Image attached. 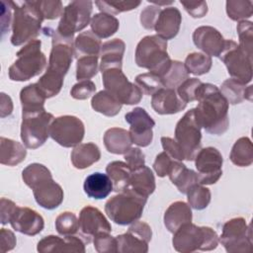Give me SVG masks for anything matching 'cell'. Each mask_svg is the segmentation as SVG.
I'll return each mask as SVG.
<instances>
[{"label": "cell", "mask_w": 253, "mask_h": 253, "mask_svg": "<svg viewBox=\"0 0 253 253\" xmlns=\"http://www.w3.org/2000/svg\"><path fill=\"white\" fill-rule=\"evenodd\" d=\"M199 102L195 110V117L201 127L211 134H222L229 126L228 102L220 93L217 86L202 83L196 92Z\"/></svg>", "instance_id": "6da1fadb"}, {"label": "cell", "mask_w": 253, "mask_h": 253, "mask_svg": "<svg viewBox=\"0 0 253 253\" xmlns=\"http://www.w3.org/2000/svg\"><path fill=\"white\" fill-rule=\"evenodd\" d=\"M11 43L15 46L35 40L41 33L44 20L37 1L14 2Z\"/></svg>", "instance_id": "7a4b0ae2"}, {"label": "cell", "mask_w": 253, "mask_h": 253, "mask_svg": "<svg viewBox=\"0 0 253 253\" xmlns=\"http://www.w3.org/2000/svg\"><path fill=\"white\" fill-rule=\"evenodd\" d=\"M172 244L176 251L182 253L211 251L217 247L218 235L211 227L198 226L191 221L184 223L173 233Z\"/></svg>", "instance_id": "3957f363"}, {"label": "cell", "mask_w": 253, "mask_h": 253, "mask_svg": "<svg viewBox=\"0 0 253 253\" xmlns=\"http://www.w3.org/2000/svg\"><path fill=\"white\" fill-rule=\"evenodd\" d=\"M146 202V197L126 188L106 202L105 212L117 224H130L141 217Z\"/></svg>", "instance_id": "277c9868"}, {"label": "cell", "mask_w": 253, "mask_h": 253, "mask_svg": "<svg viewBox=\"0 0 253 253\" xmlns=\"http://www.w3.org/2000/svg\"><path fill=\"white\" fill-rule=\"evenodd\" d=\"M172 59L167 52V41L157 35L142 38L135 48V63L161 77L169 68Z\"/></svg>", "instance_id": "5b68a950"}, {"label": "cell", "mask_w": 253, "mask_h": 253, "mask_svg": "<svg viewBox=\"0 0 253 253\" xmlns=\"http://www.w3.org/2000/svg\"><path fill=\"white\" fill-rule=\"evenodd\" d=\"M42 42L32 40L18 52L17 59L8 70L9 78L13 81H27L40 75L46 67V57L41 49Z\"/></svg>", "instance_id": "8992f818"}, {"label": "cell", "mask_w": 253, "mask_h": 253, "mask_svg": "<svg viewBox=\"0 0 253 253\" xmlns=\"http://www.w3.org/2000/svg\"><path fill=\"white\" fill-rule=\"evenodd\" d=\"M92 9V1H71L63 9L55 33L63 39L74 40V34L83 30L91 22Z\"/></svg>", "instance_id": "52a82bcc"}, {"label": "cell", "mask_w": 253, "mask_h": 253, "mask_svg": "<svg viewBox=\"0 0 253 253\" xmlns=\"http://www.w3.org/2000/svg\"><path fill=\"white\" fill-rule=\"evenodd\" d=\"M101 72L105 90L121 104L134 105L140 102L142 92L135 83L128 81L121 67H110Z\"/></svg>", "instance_id": "ba28073f"}, {"label": "cell", "mask_w": 253, "mask_h": 253, "mask_svg": "<svg viewBox=\"0 0 253 253\" xmlns=\"http://www.w3.org/2000/svg\"><path fill=\"white\" fill-rule=\"evenodd\" d=\"M218 241H220L228 253H251V224H247L243 217H234L227 220L222 226Z\"/></svg>", "instance_id": "9c48e42d"}, {"label": "cell", "mask_w": 253, "mask_h": 253, "mask_svg": "<svg viewBox=\"0 0 253 253\" xmlns=\"http://www.w3.org/2000/svg\"><path fill=\"white\" fill-rule=\"evenodd\" d=\"M201 128L196 120L194 109L187 111L178 121L175 127L174 139L181 147L185 160H194L201 149Z\"/></svg>", "instance_id": "30bf717a"}, {"label": "cell", "mask_w": 253, "mask_h": 253, "mask_svg": "<svg viewBox=\"0 0 253 253\" xmlns=\"http://www.w3.org/2000/svg\"><path fill=\"white\" fill-rule=\"evenodd\" d=\"M54 117L43 111L36 115L22 116L21 139L24 145L30 149L42 146L49 136V128Z\"/></svg>", "instance_id": "8fae6325"}, {"label": "cell", "mask_w": 253, "mask_h": 253, "mask_svg": "<svg viewBox=\"0 0 253 253\" xmlns=\"http://www.w3.org/2000/svg\"><path fill=\"white\" fill-rule=\"evenodd\" d=\"M85 134L83 122L70 115L54 118L50 125V137L63 147H75L82 141Z\"/></svg>", "instance_id": "7c38bea8"}, {"label": "cell", "mask_w": 253, "mask_h": 253, "mask_svg": "<svg viewBox=\"0 0 253 253\" xmlns=\"http://www.w3.org/2000/svg\"><path fill=\"white\" fill-rule=\"evenodd\" d=\"M219 58L225 64L231 78L237 79L244 84L251 82L252 58L247 56L234 41L227 40L225 49Z\"/></svg>", "instance_id": "4fadbf2b"}, {"label": "cell", "mask_w": 253, "mask_h": 253, "mask_svg": "<svg viewBox=\"0 0 253 253\" xmlns=\"http://www.w3.org/2000/svg\"><path fill=\"white\" fill-rule=\"evenodd\" d=\"M194 160L200 184L212 185L219 180L222 175L223 158L215 147L201 148Z\"/></svg>", "instance_id": "5bb4252c"}, {"label": "cell", "mask_w": 253, "mask_h": 253, "mask_svg": "<svg viewBox=\"0 0 253 253\" xmlns=\"http://www.w3.org/2000/svg\"><path fill=\"white\" fill-rule=\"evenodd\" d=\"M51 35V50L45 71L64 78L74 56V40L63 39L55 31Z\"/></svg>", "instance_id": "9a60e30c"}, {"label": "cell", "mask_w": 253, "mask_h": 253, "mask_svg": "<svg viewBox=\"0 0 253 253\" xmlns=\"http://www.w3.org/2000/svg\"><path fill=\"white\" fill-rule=\"evenodd\" d=\"M152 230L144 221H134L126 233L116 236L119 253H146Z\"/></svg>", "instance_id": "2e32d148"}, {"label": "cell", "mask_w": 253, "mask_h": 253, "mask_svg": "<svg viewBox=\"0 0 253 253\" xmlns=\"http://www.w3.org/2000/svg\"><path fill=\"white\" fill-rule=\"evenodd\" d=\"M125 120L130 126L128 132L132 143L145 147L152 142V128L155 126V122L143 108L136 107L126 113Z\"/></svg>", "instance_id": "e0dca14e"}, {"label": "cell", "mask_w": 253, "mask_h": 253, "mask_svg": "<svg viewBox=\"0 0 253 253\" xmlns=\"http://www.w3.org/2000/svg\"><path fill=\"white\" fill-rule=\"evenodd\" d=\"M195 45L209 56L219 57L225 49L227 40L211 26H201L193 33Z\"/></svg>", "instance_id": "ac0fdd59"}, {"label": "cell", "mask_w": 253, "mask_h": 253, "mask_svg": "<svg viewBox=\"0 0 253 253\" xmlns=\"http://www.w3.org/2000/svg\"><path fill=\"white\" fill-rule=\"evenodd\" d=\"M11 226L18 232L34 236L39 234L44 227L42 216L28 207H17L10 220Z\"/></svg>", "instance_id": "d6986e66"}, {"label": "cell", "mask_w": 253, "mask_h": 253, "mask_svg": "<svg viewBox=\"0 0 253 253\" xmlns=\"http://www.w3.org/2000/svg\"><path fill=\"white\" fill-rule=\"evenodd\" d=\"M79 229L81 233L88 237H94L100 232H111L112 226L103 212L92 206L84 207L79 213Z\"/></svg>", "instance_id": "ffe728a7"}, {"label": "cell", "mask_w": 253, "mask_h": 253, "mask_svg": "<svg viewBox=\"0 0 253 253\" xmlns=\"http://www.w3.org/2000/svg\"><path fill=\"white\" fill-rule=\"evenodd\" d=\"M37 250L41 253L51 252H79L84 253L85 243L84 241L74 235H68L59 237L56 235L44 236L38 242Z\"/></svg>", "instance_id": "44dd1931"}, {"label": "cell", "mask_w": 253, "mask_h": 253, "mask_svg": "<svg viewBox=\"0 0 253 253\" xmlns=\"http://www.w3.org/2000/svg\"><path fill=\"white\" fill-rule=\"evenodd\" d=\"M187 106L174 88H161L151 97V107L159 115H172L183 111Z\"/></svg>", "instance_id": "7402d4cb"}, {"label": "cell", "mask_w": 253, "mask_h": 253, "mask_svg": "<svg viewBox=\"0 0 253 253\" xmlns=\"http://www.w3.org/2000/svg\"><path fill=\"white\" fill-rule=\"evenodd\" d=\"M36 202L43 209L53 210L63 201V190L52 178H48L33 189Z\"/></svg>", "instance_id": "603a6c76"}, {"label": "cell", "mask_w": 253, "mask_h": 253, "mask_svg": "<svg viewBox=\"0 0 253 253\" xmlns=\"http://www.w3.org/2000/svg\"><path fill=\"white\" fill-rule=\"evenodd\" d=\"M182 16L176 7H166L161 9L156 20L154 31L163 40L174 39L180 30Z\"/></svg>", "instance_id": "cb8c5ba5"}, {"label": "cell", "mask_w": 253, "mask_h": 253, "mask_svg": "<svg viewBox=\"0 0 253 253\" xmlns=\"http://www.w3.org/2000/svg\"><path fill=\"white\" fill-rule=\"evenodd\" d=\"M45 96L42 93L37 83H32L24 87L20 92L22 116L36 115L45 111Z\"/></svg>", "instance_id": "d4e9b609"}, {"label": "cell", "mask_w": 253, "mask_h": 253, "mask_svg": "<svg viewBox=\"0 0 253 253\" xmlns=\"http://www.w3.org/2000/svg\"><path fill=\"white\" fill-rule=\"evenodd\" d=\"M192 210L189 204L183 201L172 203L164 213V225L168 231L174 233L181 225L192 221Z\"/></svg>", "instance_id": "484cf974"}, {"label": "cell", "mask_w": 253, "mask_h": 253, "mask_svg": "<svg viewBox=\"0 0 253 253\" xmlns=\"http://www.w3.org/2000/svg\"><path fill=\"white\" fill-rule=\"evenodd\" d=\"M126 49V43L121 39H114L102 44L100 56V71L110 67L123 66V56Z\"/></svg>", "instance_id": "4316f807"}, {"label": "cell", "mask_w": 253, "mask_h": 253, "mask_svg": "<svg viewBox=\"0 0 253 253\" xmlns=\"http://www.w3.org/2000/svg\"><path fill=\"white\" fill-rule=\"evenodd\" d=\"M83 189L85 194L92 199L102 200L107 198L114 191L113 182L107 174L95 172L86 177Z\"/></svg>", "instance_id": "83f0119b"}, {"label": "cell", "mask_w": 253, "mask_h": 253, "mask_svg": "<svg viewBox=\"0 0 253 253\" xmlns=\"http://www.w3.org/2000/svg\"><path fill=\"white\" fill-rule=\"evenodd\" d=\"M127 188L143 197L148 198V196L151 195L156 188L155 178L151 169L143 165L131 171Z\"/></svg>", "instance_id": "f1b7e54d"}, {"label": "cell", "mask_w": 253, "mask_h": 253, "mask_svg": "<svg viewBox=\"0 0 253 253\" xmlns=\"http://www.w3.org/2000/svg\"><path fill=\"white\" fill-rule=\"evenodd\" d=\"M168 177L182 194H187L188 190L193 185L199 183L197 172L187 168L185 164L178 160H173L168 172Z\"/></svg>", "instance_id": "f546056e"}, {"label": "cell", "mask_w": 253, "mask_h": 253, "mask_svg": "<svg viewBox=\"0 0 253 253\" xmlns=\"http://www.w3.org/2000/svg\"><path fill=\"white\" fill-rule=\"evenodd\" d=\"M252 89V85L246 86V84L237 79L228 78L222 82L219 91L226 99L228 104L236 105L244 100L251 101L253 95Z\"/></svg>", "instance_id": "4dcf8cb0"}, {"label": "cell", "mask_w": 253, "mask_h": 253, "mask_svg": "<svg viewBox=\"0 0 253 253\" xmlns=\"http://www.w3.org/2000/svg\"><path fill=\"white\" fill-rule=\"evenodd\" d=\"M103 140L106 149L114 154H125L132 144L128 130L122 127L107 129Z\"/></svg>", "instance_id": "1f68e13d"}, {"label": "cell", "mask_w": 253, "mask_h": 253, "mask_svg": "<svg viewBox=\"0 0 253 253\" xmlns=\"http://www.w3.org/2000/svg\"><path fill=\"white\" fill-rule=\"evenodd\" d=\"M102 42L92 31L80 33L74 40V56H100Z\"/></svg>", "instance_id": "d6a6232c"}, {"label": "cell", "mask_w": 253, "mask_h": 253, "mask_svg": "<svg viewBox=\"0 0 253 253\" xmlns=\"http://www.w3.org/2000/svg\"><path fill=\"white\" fill-rule=\"evenodd\" d=\"M0 147V163L3 165L15 166L26 158V146L16 140L1 136Z\"/></svg>", "instance_id": "836d02e7"}, {"label": "cell", "mask_w": 253, "mask_h": 253, "mask_svg": "<svg viewBox=\"0 0 253 253\" xmlns=\"http://www.w3.org/2000/svg\"><path fill=\"white\" fill-rule=\"evenodd\" d=\"M101 151L93 142L80 143L71 152V162L77 169H85L99 161Z\"/></svg>", "instance_id": "e575fe53"}, {"label": "cell", "mask_w": 253, "mask_h": 253, "mask_svg": "<svg viewBox=\"0 0 253 253\" xmlns=\"http://www.w3.org/2000/svg\"><path fill=\"white\" fill-rule=\"evenodd\" d=\"M92 32L100 39H107L117 33L120 27L119 20L107 13L95 14L90 22Z\"/></svg>", "instance_id": "d590c367"}, {"label": "cell", "mask_w": 253, "mask_h": 253, "mask_svg": "<svg viewBox=\"0 0 253 253\" xmlns=\"http://www.w3.org/2000/svg\"><path fill=\"white\" fill-rule=\"evenodd\" d=\"M231 162L239 167H247L253 163V145L247 136L238 138L230 151Z\"/></svg>", "instance_id": "8d00e7d4"}, {"label": "cell", "mask_w": 253, "mask_h": 253, "mask_svg": "<svg viewBox=\"0 0 253 253\" xmlns=\"http://www.w3.org/2000/svg\"><path fill=\"white\" fill-rule=\"evenodd\" d=\"M106 173L113 182L114 191L120 193L128 186L131 169L126 162L112 161L106 167Z\"/></svg>", "instance_id": "74e56055"}, {"label": "cell", "mask_w": 253, "mask_h": 253, "mask_svg": "<svg viewBox=\"0 0 253 253\" xmlns=\"http://www.w3.org/2000/svg\"><path fill=\"white\" fill-rule=\"evenodd\" d=\"M91 106L96 112L103 114L104 116L114 117L120 113L123 104H121L108 91L102 90L92 97Z\"/></svg>", "instance_id": "f35d334b"}, {"label": "cell", "mask_w": 253, "mask_h": 253, "mask_svg": "<svg viewBox=\"0 0 253 253\" xmlns=\"http://www.w3.org/2000/svg\"><path fill=\"white\" fill-rule=\"evenodd\" d=\"M184 65L188 73L200 76L211 70L212 60L211 56L203 52H191L186 56Z\"/></svg>", "instance_id": "ab89813d"}, {"label": "cell", "mask_w": 253, "mask_h": 253, "mask_svg": "<svg viewBox=\"0 0 253 253\" xmlns=\"http://www.w3.org/2000/svg\"><path fill=\"white\" fill-rule=\"evenodd\" d=\"M160 78L165 88L176 89L183 81L189 78V73L183 62L179 60H172L169 68Z\"/></svg>", "instance_id": "60d3db41"}, {"label": "cell", "mask_w": 253, "mask_h": 253, "mask_svg": "<svg viewBox=\"0 0 253 253\" xmlns=\"http://www.w3.org/2000/svg\"><path fill=\"white\" fill-rule=\"evenodd\" d=\"M22 178L25 184L33 190L42 181L52 178V175L49 169L44 165L40 163H32L23 170Z\"/></svg>", "instance_id": "b9f144b4"}, {"label": "cell", "mask_w": 253, "mask_h": 253, "mask_svg": "<svg viewBox=\"0 0 253 253\" xmlns=\"http://www.w3.org/2000/svg\"><path fill=\"white\" fill-rule=\"evenodd\" d=\"M188 204L191 208L201 211L206 209L211 203V194L209 188L197 183L193 185L187 192Z\"/></svg>", "instance_id": "7bdbcfd3"}, {"label": "cell", "mask_w": 253, "mask_h": 253, "mask_svg": "<svg viewBox=\"0 0 253 253\" xmlns=\"http://www.w3.org/2000/svg\"><path fill=\"white\" fill-rule=\"evenodd\" d=\"M225 9L232 21H246L252 17L253 3L250 0H228L225 3Z\"/></svg>", "instance_id": "ee69618b"}, {"label": "cell", "mask_w": 253, "mask_h": 253, "mask_svg": "<svg viewBox=\"0 0 253 253\" xmlns=\"http://www.w3.org/2000/svg\"><path fill=\"white\" fill-rule=\"evenodd\" d=\"M63 79L61 77H58L54 74H51L47 71H45L37 82L38 87L42 91V93L45 96V98H51L56 96L62 86H63Z\"/></svg>", "instance_id": "f6af8a7d"}, {"label": "cell", "mask_w": 253, "mask_h": 253, "mask_svg": "<svg viewBox=\"0 0 253 253\" xmlns=\"http://www.w3.org/2000/svg\"><path fill=\"white\" fill-rule=\"evenodd\" d=\"M141 1L134 0V1H107V0H101V1H95L96 6L99 8V10L103 13H107L110 15H117L122 12H126L133 10L137 8L140 5Z\"/></svg>", "instance_id": "bcb514c9"}, {"label": "cell", "mask_w": 253, "mask_h": 253, "mask_svg": "<svg viewBox=\"0 0 253 253\" xmlns=\"http://www.w3.org/2000/svg\"><path fill=\"white\" fill-rule=\"evenodd\" d=\"M135 85L140 89L142 94L152 96L158 90L163 88L161 78L152 72H145L135 77Z\"/></svg>", "instance_id": "7dc6e473"}, {"label": "cell", "mask_w": 253, "mask_h": 253, "mask_svg": "<svg viewBox=\"0 0 253 253\" xmlns=\"http://www.w3.org/2000/svg\"><path fill=\"white\" fill-rule=\"evenodd\" d=\"M55 229L62 236L75 234L79 229V221L75 213L64 211L55 218Z\"/></svg>", "instance_id": "c3c4849f"}, {"label": "cell", "mask_w": 253, "mask_h": 253, "mask_svg": "<svg viewBox=\"0 0 253 253\" xmlns=\"http://www.w3.org/2000/svg\"><path fill=\"white\" fill-rule=\"evenodd\" d=\"M99 56H82L77 59L76 63V79L89 80L98 73Z\"/></svg>", "instance_id": "681fc988"}, {"label": "cell", "mask_w": 253, "mask_h": 253, "mask_svg": "<svg viewBox=\"0 0 253 253\" xmlns=\"http://www.w3.org/2000/svg\"><path fill=\"white\" fill-rule=\"evenodd\" d=\"M239 44L238 46L245 52L247 56L252 58L253 49V24L250 21H241L236 27Z\"/></svg>", "instance_id": "f907efd6"}, {"label": "cell", "mask_w": 253, "mask_h": 253, "mask_svg": "<svg viewBox=\"0 0 253 253\" xmlns=\"http://www.w3.org/2000/svg\"><path fill=\"white\" fill-rule=\"evenodd\" d=\"M202 83L203 82L196 77L187 78L176 88V91L179 97L185 103L193 102V101H196V92Z\"/></svg>", "instance_id": "816d5d0a"}, {"label": "cell", "mask_w": 253, "mask_h": 253, "mask_svg": "<svg viewBox=\"0 0 253 253\" xmlns=\"http://www.w3.org/2000/svg\"><path fill=\"white\" fill-rule=\"evenodd\" d=\"M94 248L99 253L118 252L116 237L112 236L110 232H100L94 236Z\"/></svg>", "instance_id": "f5cc1de1"}, {"label": "cell", "mask_w": 253, "mask_h": 253, "mask_svg": "<svg viewBox=\"0 0 253 253\" xmlns=\"http://www.w3.org/2000/svg\"><path fill=\"white\" fill-rule=\"evenodd\" d=\"M37 4L46 20H54L60 17L63 13L62 2L59 0H40L37 1Z\"/></svg>", "instance_id": "db71d44e"}, {"label": "cell", "mask_w": 253, "mask_h": 253, "mask_svg": "<svg viewBox=\"0 0 253 253\" xmlns=\"http://www.w3.org/2000/svg\"><path fill=\"white\" fill-rule=\"evenodd\" d=\"M96 92V85L91 80H81L74 84L70 90V95L76 100H86L94 96Z\"/></svg>", "instance_id": "11a10c76"}, {"label": "cell", "mask_w": 253, "mask_h": 253, "mask_svg": "<svg viewBox=\"0 0 253 253\" xmlns=\"http://www.w3.org/2000/svg\"><path fill=\"white\" fill-rule=\"evenodd\" d=\"M161 8L155 5L146 6L140 13L141 26L146 30H154V26Z\"/></svg>", "instance_id": "9f6ffc18"}, {"label": "cell", "mask_w": 253, "mask_h": 253, "mask_svg": "<svg viewBox=\"0 0 253 253\" xmlns=\"http://www.w3.org/2000/svg\"><path fill=\"white\" fill-rule=\"evenodd\" d=\"M126 163L131 169V171L141 167L145 163V156L144 153L138 147H130L125 154H124Z\"/></svg>", "instance_id": "6f0895ef"}, {"label": "cell", "mask_w": 253, "mask_h": 253, "mask_svg": "<svg viewBox=\"0 0 253 253\" xmlns=\"http://www.w3.org/2000/svg\"><path fill=\"white\" fill-rule=\"evenodd\" d=\"M13 1H1V34L4 36L13 23Z\"/></svg>", "instance_id": "680465c9"}, {"label": "cell", "mask_w": 253, "mask_h": 253, "mask_svg": "<svg viewBox=\"0 0 253 253\" xmlns=\"http://www.w3.org/2000/svg\"><path fill=\"white\" fill-rule=\"evenodd\" d=\"M161 144L164 149V151L174 160L182 161L185 159L184 153L179 146V144L175 141L174 138L168 137V136H162L161 137Z\"/></svg>", "instance_id": "91938a15"}, {"label": "cell", "mask_w": 253, "mask_h": 253, "mask_svg": "<svg viewBox=\"0 0 253 253\" xmlns=\"http://www.w3.org/2000/svg\"><path fill=\"white\" fill-rule=\"evenodd\" d=\"M180 3L193 18H203L209 10L206 1H180Z\"/></svg>", "instance_id": "94428289"}, {"label": "cell", "mask_w": 253, "mask_h": 253, "mask_svg": "<svg viewBox=\"0 0 253 253\" xmlns=\"http://www.w3.org/2000/svg\"><path fill=\"white\" fill-rule=\"evenodd\" d=\"M174 159H172L165 151L159 153L154 160L153 169L159 177H165L168 175L169 169Z\"/></svg>", "instance_id": "6125c7cd"}, {"label": "cell", "mask_w": 253, "mask_h": 253, "mask_svg": "<svg viewBox=\"0 0 253 253\" xmlns=\"http://www.w3.org/2000/svg\"><path fill=\"white\" fill-rule=\"evenodd\" d=\"M17 205L6 198H1L0 201V215H1V223L2 224H6L8 222H10L12 215L14 214L16 209H17Z\"/></svg>", "instance_id": "be15d7a7"}, {"label": "cell", "mask_w": 253, "mask_h": 253, "mask_svg": "<svg viewBox=\"0 0 253 253\" xmlns=\"http://www.w3.org/2000/svg\"><path fill=\"white\" fill-rule=\"evenodd\" d=\"M16 237L15 234L7 229L1 228L0 230V250L1 252H7L12 250L16 246Z\"/></svg>", "instance_id": "e7e4bbea"}, {"label": "cell", "mask_w": 253, "mask_h": 253, "mask_svg": "<svg viewBox=\"0 0 253 253\" xmlns=\"http://www.w3.org/2000/svg\"><path fill=\"white\" fill-rule=\"evenodd\" d=\"M0 113L1 118H5L7 116H10L13 111V102L11 98L6 95L5 93H1V99H0Z\"/></svg>", "instance_id": "03108f58"}, {"label": "cell", "mask_w": 253, "mask_h": 253, "mask_svg": "<svg viewBox=\"0 0 253 253\" xmlns=\"http://www.w3.org/2000/svg\"><path fill=\"white\" fill-rule=\"evenodd\" d=\"M147 1L158 7H160L161 5H170L173 3V1H155V0H147Z\"/></svg>", "instance_id": "003e7915"}]
</instances>
